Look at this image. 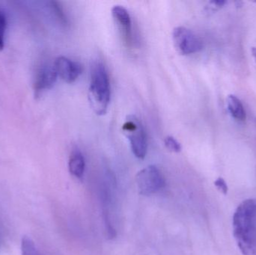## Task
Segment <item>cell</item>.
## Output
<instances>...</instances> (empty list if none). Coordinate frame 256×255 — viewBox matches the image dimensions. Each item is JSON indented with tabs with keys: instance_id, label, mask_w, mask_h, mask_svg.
<instances>
[{
	"instance_id": "3",
	"label": "cell",
	"mask_w": 256,
	"mask_h": 255,
	"mask_svg": "<svg viewBox=\"0 0 256 255\" xmlns=\"http://www.w3.org/2000/svg\"><path fill=\"white\" fill-rule=\"evenodd\" d=\"M122 131L129 140L134 155L143 160L147 154V138L141 121L135 115H129L123 124Z\"/></svg>"
},
{
	"instance_id": "14",
	"label": "cell",
	"mask_w": 256,
	"mask_h": 255,
	"mask_svg": "<svg viewBox=\"0 0 256 255\" xmlns=\"http://www.w3.org/2000/svg\"><path fill=\"white\" fill-rule=\"evenodd\" d=\"M164 144L167 149L172 152L179 153L182 151V145L173 136H166L164 139Z\"/></svg>"
},
{
	"instance_id": "12",
	"label": "cell",
	"mask_w": 256,
	"mask_h": 255,
	"mask_svg": "<svg viewBox=\"0 0 256 255\" xmlns=\"http://www.w3.org/2000/svg\"><path fill=\"white\" fill-rule=\"evenodd\" d=\"M22 255H40L34 241L27 236H24L21 241Z\"/></svg>"
},
{
	"instance_id": "17",
	"label": "cell",
	"mask_w": 256,
	"mask_h": 255,
	"mask_svg": "<svg viewBox=\"0 0 256 255\" xmlns=\"http://www.w3.org/2000/svg\"><path fill=\"white\" fill-rule=\"evenodd\" d=\"M252 55H254V58H255V59L256 61V47L252 48Z\"/></svg>"
},
{
	"instance_id": "7",
	"label": "cell",
	"mask_w": 256,
	"mask_h": 255,
	"mask_svg": "<svg viewBox=\"0 0 256 255\" xmlns=\"http://www.w3.org/2000/svg\"><path fill=\"white\" fill-rule=\"evenodd\" d=\"M54 68L57 76L67 83L75 82L82 72V67L80 64L64 56L56 58Z\"/></svg>"
},
{
	"instance_id": "8",
	"label": "cell",
	"mask_w": 256,
	"mask_h": 255,
	"mask_svg": "<svg viewBox=\"0 0 256 255\" xmlns=\"http://www.w3.org/2000/svg\"><path fill=\"white\" fill-rule=\"evenodd\" d=\"M112 15L122 36L123 40L128 45L132 40V22L129 12L122 5H115L112 8Z\"/></svg>"
},
{
	"instance_id": "16",
	"label": "cell",
	"mask_w": 256,
	"mask_h": 255,
	"mask_svg": "<svg viewBox=\"0 0 256 255\" xmlns=\"http://www.w3.org/2000/svg\"><path fill=\"white\" fill-rule=\"evenodd\" d=\"M210 3L213 4V6H215V7H220L226 4V1H212Z\"/></svg>"
},
{
	"instance_id": "15",
	"label": "cell",
	"mask_w": 256,
	"mask_h": 255,
	"mask_svg": "<svg viewBox=\"0 0 256 255\" xmlns=\"http://www.w3.org/2000/svg\"><path fill=\"white\" fill-rule=\"evenodd\" d=\"M214 185L222 194L226 195L228 193V187L224 178H219L216 179L215 181Z\"/></svg>"
},
{
	"instance_id": "1",
	"label": "cell",
	"mask_w": 256,
	"mask_h": 255,
	"mask_svg": "<svg viewBox=\"0 0 256 255\" xmlns=\"http://www.w3.org/2000/svg\"><path fill=\"white\" fill-rule=\"evenodd\" d=\"M233 235L243 255H256V199L244 201L233 216Z\"/></svg>"
},
{
	"instance_id": "4",
	"label": "cell",
	"mask_w": 256,
	"mask_h": 255,
	"mask_svg": "<svg viewBox=\"0 0 256 255\" xmlns=\"http://www.w3.org/2000/svg\"><path fill=\"white\" fill-rule=\"evenodd\" d=\"M136 184L138 193L148 196L158 193L165 186V179L160 171L154 166H148L138 172Z\"/></svg>"
},
{
	"instance_id": "6",
	"label": "cell",
	"mask_w": 256,
	"mask_h": 255,
	"mask_svg": "<svg viewBox=\"0 0 256 255\" xmlns=\"http://www.w3.org/2000/svg\"><path fill=\"white\" fill-rule=\"evenodd\" d=\"M56 73L54 66L44 65L36 73L34 82V98H40L45 92L50 90L57 81Z\"/></svg>"
},
{
	"instance_id": "13",
	"label": "cell",
	"mask_w": 256,
	"mask_h": 255,
	"mask_svg": "<svg viewBox=\"0 0 256 255\" xmlns=\"http://www.w3.org/2000/svg\"><path fill=\"white\" fill-rule=\"evenodd\" d=\"M7 25L8 20L6 13L2 9H0V51L2 50L4 47Z\"/></svg>"
},
{
	"instance_id": "9",
	"label": "cell",
	"mask_w": 256,
	"mask_h": 255,
	"mask_svg": "<svg viewBox=\"0 0 256 255\" xmlns=\"http://www.w3.org/2000/svg\"><path fill=\"white\" fill-rule=\"evenodd\" d=\"M85 159L79 149H74L69 157L68 169L73 176L82 178L85 172Z\"/></svg>"
},
{
	"instance_id": "5",
	"label": "cell",
	"mask_w": 256,
	"mask_h": 255,
	"mask_svg": "<svg viewBox=\"0 0 256 255\" xmlns=\"http://www.w3.org/2000/svg\"><path fill=\"white\" fill-rule=\"evenodd\" d=\"M174 46L182 55H190L200 52L203 48L202 41L189 28L178 26L173 29Z\"/></svg>"
},
{
	"instance_id": "10",
	"label": "cell",
	"mask_w": 256,
	"mask_h": 255,
	"mask_svg": "<svg viewBox=\"0 0 256 255\" xmlns=\"http://www.w3.org/2000/svg\"><path fill=\"white\" fill-rule=\"evenodd\" d=\"M227 104L230 113L236 119L244 121L246 120V112L240 100L236 96L230 94L227 98Z\"/></svg>"
},
{
	"instance_id": "2",
	"label": "cell",
	"mask_w": 256,
	"mask_h": 255,
	"mask_svg": "<svg viewBox=\"0 0 256 255\" xmlns=\"http://www.w3.org/2000/svg\"><path fill=\"white\" fill-rule=\"evenodd\" d=\"M110 95V81L108 70L102 63H94L92 67L88 98L92 108L97 115L106 113Z\"/></svg>"
},
{
	"instance_id": "11",
	"label": "cell",
	"mask_w": 256,
	"mask_h": 255,
	"mask_svg": "<svg viewBox=\"0 0 256 255\" xmlns=\"http://www.w3.org/2000/svg\"><path fill=\"white\" fill-rule=\"evenodd\" d=\"M50 11L52 14L54 19H56L58 23L62 25H67L68 21L66 14L63 12L62 8L57 1H51L48 2Z\"/></svg>"
}]
</instances>
